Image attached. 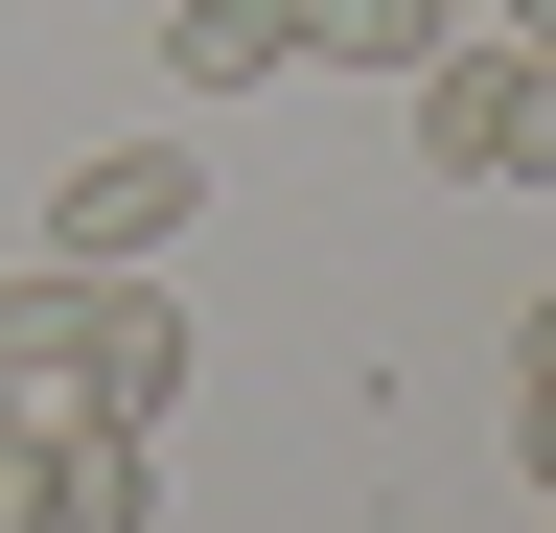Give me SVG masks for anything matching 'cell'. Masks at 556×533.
<instances>
[{"label":"cell","mask_w":556,"mask_h":533,"mask_svg":"<svg viewBox=\"0 0 556 533\" xmlns=\"http://www.w3.org/2000/svg\"><path fill=\"white\" fill-rule=\"evenodd\" d=\"M510 371H556V279H533V302H510Z\"/></svg>","instance_id":"30bf717a"},{"label":"cell","mask_w":556,"mask_h":533,"mask_svg":"<svg viewBox=\"0 0 556 533\" xmlns=\"http://www.w3.org/2000/svg\"><path fill=\"white\" fill-rule=\"evenodd\" d=\"M441 47H464V0H302V71H441Z\"/></svg>","instance_id":"8992f818"},{"label":"cell","mask_w":556,"mask_h":533,"mask_svg":"<svg viewBox=\"0 0 556 533\" xmlns=\"http://www.w3.org/2000/svg\"><path fill=\"white\" fill-rule=\"evenodd\" d=\"M0 441H24V371H0Z\"/></svg>","instance_id":"8fae6325"},{"label":"cell","mask_w":556,"mask_h":533,"mask_svg":"<svg viewBox=\"0 0 556 533\" xmlns=\"http://www.w3.org/2000/svg\"><path fill=\"white\" fill-rule=\"evenodd\" d=\"M510 464H533V487H556V371H510Z\"/></svg>","instance_id":"52a82bcc"},{"label":"cell","mask_w":556,"mask_h":533,"mask_svg":"<svg viewBox=\"0 0 556 533\" xmlns=\"http://www.w3.org/2000/svg\"><path fill=\"white\" fill-rule=\"evenodd\" d=\"M394 116H417V163H441V186H556V71H533V47H486V24H464Z\"/></svg>","instance_id":"7a4b0ae2"},{"label":"cell","mask_w":556,"mask_h":533,"mask_svg":"<svg viewBox=\"0 0 556 533\" xmlns=\"http://www.w3.org/2000/svg\"><path fill=\"white\" fill-rule=\"evenodd\" d=\"M302 71V0H163V93H278Z\"/></svg>","instance_id":"5b68a950"},{"label":"cell","mask_w":556,"mask_h":533,"mask_svg":"<svg viewBox=\"0 0 556 533\" xmlns=\"http://www.w3.org/2000/svg\"><path fill=\"white\" fill-rule=\"evenodd\" d=\"M486 47H533V71H556V0H486Z\"/></svg>","instance_id":"9c48e42d"},{"label":"cell","mask_w":556,"mask_h":533,"mask_svg":"<svg viewBox=\"0 0 556 533\" xmlns=\"http://www.w3.org/2000/svg\"><path fill=\"white\" fill-rule=\"evenodd\" d=\"M186 210H208L186 140H93V163L47 186V255H70V279H139V255H186Z\"/></svg>","instance_id":"3957f363"},{"label":"cell","mask_w":556,"mask_h":533,"mask_svg":"<svg viewBox=\"0 0 556 533\" xmlns=\"http://www.w3.org/2000/svg\"><path fill=\"white\" fill-rule=\"evenodd\" d=\"M0 371L47 394V418H116V441H163L186 418V279L163 255H139V279H70V255H24V279H0Z\"/></svg>","instance_id":"6da1fadb"},{"label":"cell","mask_w":556,"mask_h":533,"mask_svg":"<svg viewBox=\"0 0 556 533\" xmlns=\"http://www.w3.org/2000/svg\"><path fill=\"white\" fill-rule=\"evenodd\" d=\"M47 464V533H163V441H116V418H24Z\"/></svg>","instance_id":"277c9868"},{"label":"cell","mask_w":556,"mask_h":533,"mask_svg":"<svg viewBox=\"0 0 556 533\" xmlns=\"http://www.w3.org/2000/svg\"><path fill=\"white\" fill-rule=\"evenodd\" d=\"M0 533H47V464H24V441H0Z\"/></svg>","instance_id":"ba28073f"}]
</instances>
